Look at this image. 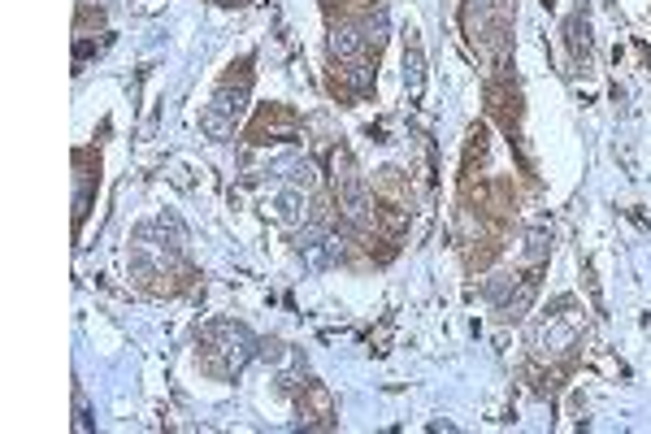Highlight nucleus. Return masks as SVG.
Returning <instances> with one entry per match:
<instances>
[{
    "mask_svg": "<svg viewBox=\"0 0 651 434\" xmlns=\"http://www.w3.org/2000/svg\"><path fill=\"white\" fill-rule=\"evenodd\" d=\"M339 209L352 217V222H369V209H374V196H369V183L360 174H343L339 178Z\"/></svg>",
    "mask_w": 651,
    "mask_h": 434,
    "instance_id": "f257e3e1",
    "label": "nucleus"
},
{
    "mask_svg": "<svg viewBox=\"0 0 651 434\" xmlns=\"http://www.w3.org/2000/svg\"><path fill=\"white\" fill-rule=\"evenodd\" d=\"M213 109H222V113H227V118H239V113H243V87H239V92H218V101H213Z\"/></svg>",
    "mask_w": 651,
    "mask_h": 434,
    "instance_id": "423d86ee",
    "label": "nucleus"
},
{
    "mask_svg": "<svg viewBox=\"0 0 651 434\" xmlns=\"http://www.w3.org/2000/svg\"><path fill=\"white\" fill-rule=\"evenodd\" d=\"M404 87H408L413 101L425 92V61H422V48H417V44L404 48Z\"/></svg>",
    "mask_w": 651,
    "mask_h": 434,
    "instance_id": "f03ea898",
    "label": "nucleus"
},
{
    "mask_svg": "<svg viewBox=\"0 0 651 434\" xmlns=\"http://www.w3.org/2000/svg\"><path fill=\"white\" fill-rule=\"evenodd\" d=\"M360 48H365V35H360L357 27H334V31H330V53H334L339 61L360 57Z\"/></svg>",
    "mask_w": 651,
    "mask_h": 434,
    "instance_id": "7ed1b4c3",
    "label": "nucleus"
},
{
    "mask_svg": "<svg viewBox=\"0 0 651 434\" xmlns=\"http://www.w3.org/2000/svg\"><path fill=\"white\" fill-rule=\"evenodd\" d=\"M200 131L209 135V139H227V135L235 131V118H227L222 109H213V104H209V109L200 113Z\"/></svg>",
    "mask_w": 651,
    "mask_h": 434,
    "instance_id": "20e7f679",
    "label": "nucleus"
},
{
    "mask_svg": "<svg viewBox=\"0 0 651 434\" xmlns=\"http://www.w3.org/2000/svg\"><path fill=\"white\" fill-rule=\"evenodd\" d=\"M322 243H326V234L317 231V226H309V231H300V234H295V248H300V252H317Z\"/></svg>",
    "mask_w": 651,
    "mask_h": 434,
    "instance_id": "0eeeda50",
    "label": "nucleus"
},
{
    "mask_svg": "<svg viewBox=\"0 0 651 434\" xmlns=\"http://www.w3.org/2000/svg\"><path fill=\"white\" fill-rule=\"evenodd\" d=\"M269 209H274L283 222H292L295 226V222L304 217V196H300V192H278V196L269 201Z\"/></svg>",
    "mask_w": 651,
    "mask_h": 434,
    "instance_id": "39448f33",
    "label": "nucleus"
}]
</instances>
